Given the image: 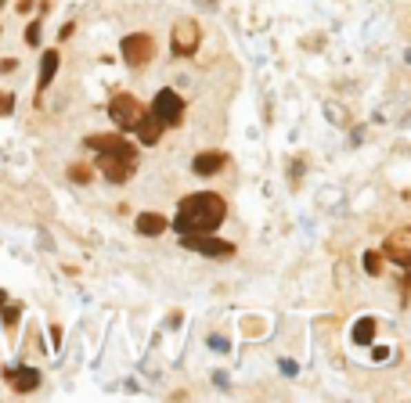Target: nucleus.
Segmentation results:
<instances>
[{"mask_svg": "<svg viewBox=\"0 0 411 403\" xmlns=\"http://www.w3.org/2000/svg\"><path fill=\"white\" fill-rule=\"evenodd\" d=\"M228 216V202L213 195V191H195V195L181 198L173 227L181 234H202V231H217Z\"/></svg>", "mask_w": 411, "mask_h": 403, "instance_id": "obj_1", "label": "nucleus"}, {"mask_svg": "<svg viewBox=\"0 0 411 403\" xmlns=\"http://www.w3.org/2000/svg\"><path fill=\"white\" fill-rule=\"evenodd\" d=\"M87 148L98 152V169L112 184H126L137 169V148L130 141H123L116 134H94L87 137Z\"/></svg>", "mask_w": 411, "mask_h": 403, "instance_id": "obj_2", "label": "nucleus"}, {"mask_svg": "<svg viewBox=\"0 0 411 403\" xmlns=\"http://www.w3.org/2000/svg\"><path fill=\"white\" fill-rule=\"evenodd\" d=\"M108 116H112V123L119 126V130H130V134H137V126L145 123V105H141L134 94H116L112 98V105H108Z\"/></svg>", "mask_w": 411, "mask_h": 403, "instance_id": "obj_3", "label": "nucleus"}, {"mask_svg": "<svg viewBox=\"0 0 411 403\" xmlns=\"http://www.w3.org/2000/svg\"><path fill=\"white\" fill-rule=\"evenodd\" d=\"M119 51H123V61L130 69H145L148 61H152V54H155V40L148 33H130V37L119 43Z\"/></svg>", "mask_w": 411, "mask_h": 403, "instance_id": "obj_4", "label": "nucleus"}, {"mask_svg": "<svg viewBox=\"0 0 411 403\" xmlns=\"http://www.w3.org/2000/svg\"><path fill=\"white\" fill-rule=\"evenodd\" d=\"M152 116L159 119L163 126H181L184 119V98L177 90H159L155 94V105H152Z\"/></svg>", "mask_w": 411, "mask_h": 403, "instance_id": "obj_5", "label": "nucleus"}, {"mask_svg": "<svg viewBox=\"0 0 411 403\" xmlns=\"http://www.w3.org/2000/svg\"><path fill=\"white\" fill-rule=\"evenodd\" d=\"M181 245L202 252V256H234V245L224 238H217L213 231H202V234H181Z\"/></svg>", "mask_w": 411, "mask_h": 403, "instance_id": "obj_6", "label": "nucleus"}, {"mask_svg": "<svg viewBox=\"0 0 411 403\" xmlns=\"http://www.w3.org/2000/svg\"><path fill=\"white\" fill-rule=\"evenodd\" d=\"M199 40H202L199 22H192V19H181L177 25H173V33H170V43H173V54H177V58L195 54L199 51Z\"/></svg>", "mask_w": 411, "mask_h": 403, "instance_id": "obj_7", "label": "nucleus"}, {"mask_svg": "<svg viewBox=\"0 0 411 403\" xmlns=\"http://www.w3.org/2000/svg\"><path fill=\"white\" fill-rule=\"evenodd\" d=\"M383 256L390 263H401V267H411V227H401V231H393L386 238V245H383Z\"/></svg>", "mask_w": 411, "mask_h": 403, "instance_id": "obj_8", "label": "nucleus"}, {"mask_svg": "<svg viewBox=\"0 0 411 403\" xmlns=\"http://www.w3.org/2000/svg\"><path fill=\"white\" fill-rule=\"evenodd\" d=\"M8 385L14 393H29L40 385V371L37 367H14V371H8Z\"/></svg>", "mask_w": 411, "mask_h": 403, "instance_id": "obj_9", "label": "nucleus"}, {"mask_svg": "<svg viewBox=\"0 0 411 403\" xmlns=\"http://www.w3.org/2000/svg\"><path fill=\"white\" fill-rule=\"evenodd\" d=\"M58 51L51 47V51H43V58H40V79H37V87H40V98H43V90L51 87V79H54V72H58Z\"/></svg>", "mask_w": 411, "mask_h": 403, "instance_id": "obj_10", "label": "nucleus"}, {"mask_svg": "<svg viewBox=\"0 0 411 403\" xmlns=\"http://www.w3.org/2000/svg\"><path fill=\"white\" fill-rule=\"evenodd\" d=\"M220 166H224V155H220V152H202V155H195V163H192L195 176H213Z\"/></svg>", "mask_w": 411, "mask_h": 403, "instance_id": "obj_11", "label": "nucleus"}, {"mask_svg": "<svg viewBox=\"0 0 411 403\" xmlns=\"http://www.w3.org/2000/svg\"><path fill=\"white\" fill-rule=\"evenodd\" d=\"M163 231H166V216H159V213H141V216H137V234L159 238Z\"/></svg>", "mask_w": 411, "mask_h": 403, "instance_id": "obj_12", "label": "nucleus"}, {"mask_svg": "<svg viewBox=\"0 0 411 403\" xmlns=\"http://www.w3.org/2000/svg\"><path fill=\"white\" fill-rule=\"evenodd\" d=\"M163 130H166V126L155 119V116H145V123L137 126V137H141V144H155V141L163 137Z\"/></svg>", "mask_w": 411, "mask_h": 403, "instance_id": "obj_13", "label": "nucleus"}, {"mask_svg": "<svg viewBox=\"0 0 411 403\" xmlns=\"http://www.w3.org/2000/svg\"><path fill=\"white\" fill-rule=\"evenodd\" d=\"M372 338H375V320H372V317H365V320H361V324L354 328V342H361V346H368V342H372Z\"/></svg>", "mask_w": 411, "mask_h": 403, "instance_id": "obj_14", "label": "nucleus"}, {"mask_svg": "<svg viewBox=\"0 0 411 403\" xmlns=\"http://www.w3.org/2000/svg\"><path fill=\"white\" fill-rule=\"evenodd\" d=\"M69 180L72 184H90V166H80V163L69 166Z\"/></svg>", "mask_w": 411, "mask_h": 403, "instance_id": "obj_15", "label": "nucleus"}, {"mask_svg": "<svg viewBox=\"0 0 411 403\" xmlns=\"http://www.w3.org/2000/svg\"><path fill=\"white\" fill-rule=\"evenodd\" d=\"M365 270L372 273V278H379V273H383V256H379V252H365Z\"/></svg>", "mask_w": 411, "mask_h": 403, "instance_id": "obj_16", "label": "nucleus"}, {"mask_svg": "<svg viewBox=\"0 0 411 403\" xmlns=\"http://www.w3.org/2000/svg\"><path fill=\"white\" fill-rule=\"evenodd\" d=\"M19 317H22L19 306H8V310H4V328H14V324H19Z\"/></svg>", "mask_w": 411, "mask_h": 403, "instance_id": "obj_17", "label": "nucleus"}, {"mask_svg": "<svg viewBox=\"0 0 411 403\" xmlns=\"http://www.w3.org/2000/svg\"><path fill=\"white\" fill-rule=\"evenodd\" d=\"M26 43H29V47H37V43H40V22H33V25L26 29Z\"/></svg>", "mask_w": 411, "mask_h": 403, "instance_id": "obj_18", "label": "nucleus"}, {"mask_svg": "<svg viewBox=\"0 0 411 403\" xmlns=\"http://www.w3.org/2000/svg\"><path fill=\"white\" fill-rule=\"evenodd\" d=\"M11 108H14V98L11 94H0V116H8Z\"/></svg>", "mask_w": 411, "mask_h": 403, "instance_id": "obj_19", "label": "nucleus"}, {"mask_svg": "<svg viewBox=\"0 0 411 403\" xmlns=\"http://www.w3.org/2000/svg\"><path fill=\"white\" fill-rule=\"evenodd\" d=\"M72 33H76V25H72V22H66V25H61V33H58V37H61V40H69Z\"/></svg>", "mask_w": 411, "mask_h": 403, "instance_id": "obj_20", "label": "nucleus"}, {"mask_svg": "<svg viewBox=\"0 0 411 403\" xmlns=\"http://www.w3.org/2000/svg\"><path fill=\"white\" fill-rule=\"evenodd\" d=\"M8 302V292H4V288H0V306H4Z\"/></svg>", "mask_w": 411, "mask_h": 403, "instance_id": "obj_21", "label": "nucleus"}, {"mask_svg": "<svg viewBox=\"0 0 411 403\" xmlns=\"http://www.w3.org/2000/svg\"><path fill=\"white\" fill-rule=\"evenodd\" d=\"M4 4H8V0H0V8H4Z\"/></svg>", "mask_w": 411, "mask_h": 403, "instance_id": "obj_22", "label": "nucleus"}]
</instances>
